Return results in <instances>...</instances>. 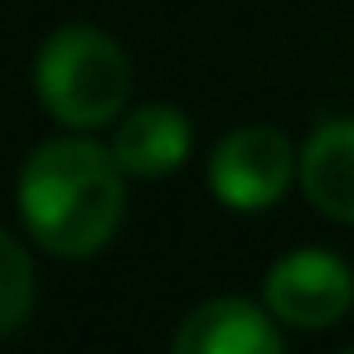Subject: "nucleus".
Instances as JSON below:
<instances>
[{
  "mask_svg": "<svg viewBox=\"0 0 354 354\" xmlns=\"http://www.w3.org/2000/svg\"><path fill=\"white\" fill-rule=\"evenodd\" d=\"M127 180L131 175L117 165L112 146L93 141V131L39 141L15 180L30 243L68 262L97 257L127 218Z\"/></svg>",
  "mask_w": 354,
  "mask_h": 354,
  "instance_id": "1",
  "label": "nucleus"
},
{
  "mask_svg": "<svg viewBox=\"0 0 354 354\" xmlns=\"http://www.w3.org/2000/svg\"><path fill=\"white\" fill-rule=\"evenodd\" d=\"M35 97L64 131H102L127 112L131 59L97 25H59L35 54Z\"/></svg>",
  "mask_w": 354,
  "mask_h": 354,
  "instance_id": "2",
  "label": "nucleus"
},
{
  "mask_svg": "<svg viewBox=\"0 0 354 354\" xmlns=\"http://www.w3.org/2000/svg\"><path fill=\"white\" fill-rule=\"evenodd\" d=\"M209 194L233 214H262L286 199V189L301 180V151L286 131L252 122L228 131L209 151Z\"/></svg>",
  "mask_w": 354,
  "mask_h": 354,
  "instance_id": "3",
  "label": "nucleus"
},
{
  "mask_svg": "<svg viewBox=\"0 0 354 354\" xmlns=\"http://www.w3.org/2000/svg\"><path fill=\"white\" fill-rule=\"evenodd\" d=\"M262 301L286 330H330L354 306V272L339 252L291 248L267 267Z\"/></svg>",
  "mask_w": 354,
  "mask_h": 354,
  "instance_id": "4",
  "label": "nucleus"
},
{
  "mask_svg": "<svg viewBox=\"0 0 354 354\" xmlns=\"http://www.w3.org/2000/svg\"><path fill=\"white\" fill-rule=\"evenodd\" d=\"M175 354H281L286 335L281 320L267 310V301L248 296H209L199 301L170 335Z\"/></svg>",
  "mask_w": 354,
  "mask_h": 354,
  "instance_id": "5",
  "label": "nucleus"
},
{
  "mask_svg": "<svg viewBox=\"0 0 354 354\" xmlns=\"http://www.w3.org/2000/svg\"><path fill=\"white\" fill-rule=\"evenodd\" d=\"M112 156L131 180H165L194 151V127L170 102H141L112 122Z\"/></svg>",
  "mask_w": 354,
  "mask_h": 354,
  "instance_id": "6",
  "label": "nucleus"
},
{
  "mask_svg": "<svg viewBox=\"0 0 354 354\" xmlns=\"http://www.w3.org/2000/svg\"><path fill=\"white\" fill-rule=\"evenodd\" d=\"M301 194L315 214L354 223V117H325L301 141Z\"/></svg>",
  "mask_w": 354,
  "mask_h": 354,
  "instance_id": "7",
  "label": "nucleus"
},
{
  "mask_svg": "<svg viewBox=\"0 0 354 354\" xmlns=\"http://www.w3.org/2000/svg\"><path fill=\"white\" fill-rule=\"evenodd\" d=\"M35 310V257L30 248L0 228V339L15 335Z\"/></svg>",
  "mask_w": 354,
  "mask_h": 354,
  "instance_id": "8",
  "label": "nucleus"
}]
</instances>
